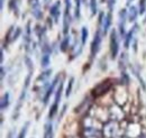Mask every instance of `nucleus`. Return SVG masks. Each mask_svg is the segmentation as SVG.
<instances>
[{
    "label": "nucleus",
    "mask_w": 146,
    "mask_h": 138,
    "mask_svg": "<svg viewBox=\"0 0 146 138\" xmlns=\"http://www.w3.org/2000/svg\"><path fill=\"white\" fill-rule=\"evenodd\" d=\"M102 135L104 138H118L123 136V129L121 126L116 120H111L105 122L102 126Z\"/></svg>",
    "instance_id": "f257e3e1"
},
{
    "label": "nucleus",
    "mask_w": 146,
    "mask_h": 138,
    "mask_svg": "<svg viewBox=\"0 0 146 138\" xmlns=\"http://www.w3.org/2000/svg\"><path fill=\"white\" fill-rule=\"evenodd\" d=\"M112 86H113V83L111 82V80H109V79L101 81L99 84H97V86L92 89V91H91L92 98L97 99V98L102 97L104 94H106V93L109 91Z\"/></svg>",
    "instance_id": "f03ea898"
},
{
    "label": "nucleus",
    "mask_w": 146,
    "mask_h": 138,
    "mask_svg": "<svg viewBox=\"0 0 146 138\" xmlns=\"http://www.w3.org/2000/svg\"><path fill=\"white\" fill-rule=\"evenodd\" d=\"M123 129V128H121ZM123 134L128 138H138L143 133H142V127L139 123H136V122H127L125 126H124V129H123Z\"/></svg>",
    "instance_id": "7ed1b4c3"
},
{
    "label": "nucleus",
    "mask_w": 146,
    "mask_h": 138,
    "mask_svg": "<svg viewBox=\"0 0 146 138\" xmlns=\"http://www.w3.org/2000/svg\"><path fill=\"white\" fill-rule=\"evenodd\" d=\"M110 55L111 58H116L118 53H119V37H118V33L116 29H112L110 33Z\"/></svg>",
    "instance_id": "20e7f679"
},
{
    "label": "nucleus",
    "mask_w": 146,
    "mask_h": 138,
    "mask_svg": "<svg viewBox=\"0 0 146 138\" xmlns=\"http://www.w3.org/2000/svg\"><path fill=\"white\" fill-rule=\"evenodd\" d=\"M101 38H102V33H101V27H98L97 32L94 33V37L92 39L91 43V50H90V55L91 58H93L100 50V45H101Z\"/></svg>",
    "instance_id": "39448f33"
},
{
    "label": "nucleus",
    "mask_w": 146,
    "mask_h": 138,
    "mask_svg": "<svg viewBox=\"0 0 146 138\" xmlns=\"http://www.w3.org/2000/svg\"><path fill=\"white\" fill-rule=\"evenodd\" d=\"M119 16V21H118V29H119V37L120 38H125L126 36V21L128 19V10L126 9H121L118 14Z\"/></svg>",
    "instance_id": "423d86ee"
},
{
    "label": "nucleus",
    "mask_w": 146,
    "mask_h": 138,
    "mask_svg": "<svg viewBox=\"0 0 146 138\" xmlns=\"http://www.w3.org/2000/svg\"><path fill=\"white\" fill-rule=\"evenodd\" d=\"M58 80H60V74L55 76L54 80L52 81L51 84H48V86H46V91L44 92V97H43V102H44V104H48V100H50L51 96L54 93L55 86H57V83H58Z\"/></svg>",
    "instance_id": "0eeeda50"
},
{
    "label": "nucleus",
    "mask_w": 146,
    "mask_h": 138,
    "mask_svg": "<svg viewBox=\"0 0 146 138\" xmlns=\"http://www.w3.org/2000/svg\"><path fill=\"white\" fill-rule=\"evenodd\" d=\"M52 74V70H46L45 72H43L38 78L36 79V84H35V89H40L43 86H47V82H48V79Z\"/></svg>",
    "instance_id": "6e6552de"
},
{
    "label": "nucleus",
    "mask_w": 146,
    "mask_h": 138,
    "mask_svg": "<svg viewBox=\"0 0 146 138\" xmlns=\"http://www.w3.org/2000/svg\"><path fill=\"white\" fill-rule=\"evenodd\" d=\"M60 7H61L60 1H56L55 3H53L51 6V8H50V15H51V17L54 19L55 23H58V19H60V15H61Z\"/></svg>",
    "instance_id": "1a4fd4ad"
},
{
    "label": "nucleus",
    "mask_w": 146,
    "mask_h": 138,
    "mask_svg": "<svg viewBox=\"0 0 146 138\" xmlns=\"http://www.w3.org/2000/svg\"><path fill=\"white\" fill-rule=\"evenodd\" d=\"M31 5H32V13H33L34 17L36 19H40L43 14H42V10H40L39 0H31Z\"/></svg>",
    "instance_id": "9d476101"
},
{
    "label": "nucleus",
    "mask_w": 146,
    "mask_h": 138,
    "mask_svg": "<svg viewBox=\"0 0 146 138\" xmlns=\"http://www.w3.org/2000/svg\"><path fill=\"white\" fill-rule=\"evenodd\" d=\"M109 115H110V119H111V120L118 121L119 119L124 118V113H123V110L120 109V107H115V109H113V108H110Z\"/></svg>",
    "instance_id": "9b49d317"
},
{
    "label": "nucleus",
    "mask_w": 146,
    "mask_h": 138,
    "mask_svg": "<svg viewBox=\"0 0 146 138\" xmlns=\"http://www.w3.org/2000/svg\"><path fill=\"white\" fill-rule=\"evenodd\" d=\"M111 19H112L111 13L107 14V15L105 16V18H104V21H102V24H101V33H102V36H105V35L108 33L110 26H111Z\"/></svg>",
    "instance_id": "f8f14e48"
},
{
    "label": "nucleus",
    "mask_w": 146,
    "mask_h": 138,
    "mask_svg": "<svg viewBox=\"0 0 146 138\" xmlns=\"http://www.w3.org/2000/svg\"><path fill=\"white\" fill-rule=\"evenodd\" d=\"M24 43H25V47H26V51L29 50V44L32 42V36H31V21L27 23V26H26V29H25V34H24Z\"/></svg>",
    "instance_id": "ddd939ff"
},
{
    "label": "nucleus",
    "mask_w": 146,
    "mask_h": 138,
    "mask_svg": "<svg viewBox=\"0 0 146 138\" xmlns=\"http://www.w3.org/2000/svg\"><path fill=\"white\" fill-rule=\"evenodd\" d=\"M139 14V10L137 9L136 6H130L129 7V10H128V21H135L136 18Z\"/></svg>",
    "instance_id": "4468645a"
},
{
    "label": "nucleus",
    "mask_w": 146,
    "mask_h": 138,
    "mask_svg": "<svg viewBox=\"0 0 146 138\" xmlns=\"http://www.w3.org/2000/svg\"><path fill=\"white\" fill-rule=\"evenodd\" d=\"M137 25H135L134 26V28L131 29V31H129L126 36H125V48H128L129 47V45H130V43H131V40H133V38H134V34H135V32L137 31Z\"/></svg>",
    "instance_id": "2eb2a0df"
},
{
    "label": "nucleus",
    "mask_w": 146,
    "mask_h": 138,
    "mask_svg": "<svg viewBox=\"0 0 146 138\" xmlns=\"http://www.w3.org/2000/svg\"><path fill=\"white\" fill-rule=\"evenodd\" d=\"M9 102H10V96H9V93H8V92H6V93L2 96L1 101H0V108H1V111L6 110V109L8 108Z\"/></svg>",
    "instance_id": "dca6fc26"
},
{
    "label": "nucleus",
    "mask_w": 146,
    "mask_h": 138,
    "mask_svg": "<svg viewBox=\"0 0 146 138\" xmlns=\"http://www.w3.org/2000/svg\"><path fill=\"white\" fill-rule=\"evenodd\" d=\"M63 86H64V79H62L60 81V86H57V90H56V93H55V100L54 102L58 104L60 100H61V97H62V92H63Z\"/></svg>",
    "instance_id": "f3484780"
},
{
    "label": "nucleus",
    "mask_w": 146,
    "mask_h": 138,
    "mask_svg": "<svg viewBox=\"0 0 146 138\" xmlns=\"http://www.w3.org/2000/svg\"><path fill=\"white\" fill-rule=\"evenodd\" d=\"M44 138H53V126H52L51 122H47V123L45 125Z\"/></svg>",
    "instance_id": "a211bd4d"
},
{
    "label": "nucleus",
    "mask_w": 146,
    "mask_h": 138,
    "mask_svg": "<svg viewBox=\"0 0 146 138\" xmlns=\"http://www.w3.org/2000/svg\"><path fill=\"white\" fill-rule=\"evenodd\" d=\"M50 61H51V54H46V53H43L42 55V60H40V65L42 68H47L48 64H50Z\"/></svg>",
    "instance_id": "6ab92c4d"
},
{
    "label": "nucleus",
    "mask_w": 146,
    "mask_h": 138,
    "mask_svg": "<svg viewBox=\"0 0 146 138\" xmlns=\"http://www.w3.org/2000/svg\"><path fill=\"white\" fill-rule=\"evenodd\" d=\"M69 44H70V36H69V35H65L64 39L62 40V43H61V45H60L61 51H62V52H66L68 48H69Z\"/></svg>",
    "instance_id": "aec40b11"
},
{
    "label": "nucleus",
    "mask_w": 146,
    "mask_h": 138,
    "mask_svg": "<svg viewBox=\"0 0 146 138\" xmlns=\"http://www.w3.org/2000/svg\"><path fill=\"white\" fill-rule=\"evenodd\" d=\"M81 2L82 0H75V11H74V18L76 20L80 19V16H81Z\"/></svg>",
    "instance_id": "412c9836"
},
{
    "label": "nucleus",
    "mask_w": 146,
    "mask_h": 138,
    "mask_svg": "<svg viewBox=\"0 0 146 138\" xmlns=\"http://www.w3.org/2000/svg\"><path fill=\"white\" fill-rule=\"evenodd\" d=\"M88 36H89L88 28L84 26V27H82V29H81V45H82V46L86 44V42H87V39H88Z\"/></svg>",
    "instance_id": "4be33fe9"
},
{
    "label": "nucleus",
    "mask_w": 146,
    "mask_h": 138,
    "mask_svg": "<svg viewBox=\"0 0 146 138\" xmlns=\"http://www.w3.org/2000/svg\"><path fill=\"white\" fill-rule=\"evenodd\" d=\"M57 109H58V104H54L51 105V109H50V112H48V119H53L55 117V115H56V112H57Z\"/></svg>",
    "instance_id": "5701e85b"
},
{
    "label": "nucleus",
    "mask_w": 146,
    "mask_h": 138,
    "mask_svg": "<svg viewBox=\"0 0 146 138\" xmlns=\"http://www.w3.org/2000/svg\"><path fill=\"white\" fill-rule=\"evenodd\" d=\"M73 84H74V78H70L68 86H66V90H65V97H66V98H69L70 94H71V92H72Z\"/></svg>",
    "instance_id": "b1692460"
},
{
    "label": "nucleus",
    "mask_w": 146,
    "mask_h": 138,
    "mask_svg": "<svg viewBox=\"0 0 146 138\" xmlns=\"http://www.w3.org/2000/svg\"><path fill=\"white\" fill-rule=\"evenodd\" d=\"M90 8L92 15H96L98 13V0H90Z\"/></svg>",
    "instance_id": "393cba45"
},
{
    "label": "nucleus",
    "mask_w": 146,
    "mask_h": 138,
    "mask_svg": "<svg viewBox=\"0 0 146 138\" xmlns=\"http://www.w3.org/2000/svg\"><path fill=\"white\" fill-rule=\"evenodd\" d=\"M138 10H139V14H141V15L145 14V11H146V0H139V3H138Z\"/></svg>",
    "instance_id": "a878e982"
},
{
    "label": "nucleus",
    "mask_w": 146,
    "mask_h": 138,
    "mask_svg": "<svg viewBox=\"0 0 146 138\" xmlns=\"http://www.w3.org/2000/svg\"><path fill=\"white\" fill-rule=\"evenodd\" d=\"M28 126H29V122H26L25 123V126H24V128L20 130V133H19L18 135V138H25L26 137V133H27V130H28Z\"/></svg>",
    "instance_id": "bb28decb"
},
{
    "label": "nucleus",
    "mask_w": 146,
    "mask_h": 138,
    "mask_svg": "<svg viewBox=\"0 0 146 138\" xmlns=\"http://www.w3.org/2000/svg\"><path fill=\"white\" fill-rule=\"evenodd\" d=\"M9 8L11 9V10H18V0H10V2H9Z\"/></svg>",
    "instance_id": "cd10ccee"
},
{
    "label": "nucleus",
    "mask_w": 146,
    "mask_h": 138,
    "mask_svg": "<svg viewBox=\"0 0 146 138\" xmlns=\"http://www.w3.org/2000/svg\"><path fill=\"white\" fill-rule=\"evenodd\" d=\"M116 1H117V0H107V2H108V8H109L110 13L113 10L115 5H116Z\"/></svg>",
    "instance_id": "c85d7f7f"
},
{
    "label": "nucleus",
    "mask_w": 146,
    "mask_h": 138,
    "mask_svg": "<svg viewBox=\"0 0 146 138\" xmlns=\"http://www.w3.org/2000/svg\"><path fill=\"white\" fill-rule=\"evenodd\" d=\"M0 62H1V64L3 63V48H1V52H0Z\"/></svg>",
    "instance_id": "c756f323"
},
{
    "label": "nucleus",
    "mask_w": 146,
    "mask_h": 138,
    "mask_svg": "<svg viewBox=\"0 0 146 138\" xmlns=\"http://www.w3.org/2000/svg\"><path fill=\"white\" fill-rule=\"evenodd\" d=\"M3 78H5V69L3 66H1V81H3Z\"/></svg>",
    "instance_id": "7c9ffc66"
},
{
    "label": "nucleus",
    "mask_w": 146,
    "mask_h": 138,
    "mask_svg": "<svg viewBox=\"0 0 146 138\" xmlns=\"http://www.w3.org/2000/svg\"><path fill=\"white\" fill-rule=\"evenodd\" d=\"M3 5H5V0H1L0 1V8H1V10L3 9Z\"/></svg>",
    "instance_id": "2f4dec72"
},
{
    "label": "nucleus",
    "mask_w": 146,
    "mask_h": 138,
    "mask_svg": "<svg viewBox=\"0 0 146 138\" xmlns=\"http://www.w3.org/2000/svg\"><path fill=\"white\" fill-rule=\"evenodd\" d=\"M13 135H14V131H11V133L9 134V136H8V138H14V137H13Z\"/></svg>",
    "instance_id": "473e14b6"
},
{
    "label": "nucleus",
    "mask_w": 146,
    "mask_h": 138,
    "mask_svg": "<svg viewBox=\"0 0 146 138\" xmlns=\"http://www.w3.org/2000/svg\"><path fill=\"white\" fill-rule=\"evenodd\" d=\"M45 2H46V3H48V2H50V1H48V0H45Z\"/></svg>",
    "instance_id": "72a5a7b5"
},
{
    "label": "nucleus",
    "mask_w": 146,
    "mask_h": 138,
    "mask_svg": "<svg viewBox=\"0 0 146 138\" xmlns=\"http://www.w3.org/2000/svg\"><path fill=\"white\" fill-rule=\"evenodd\" d=\"M128 1H133V0H128Z\"/></svg>",
    "instance_id": "f704fd0d"
},
{
    "label": "nucleus",
    "mask_w": 146,
    "mask_h": 138,
    "mask_svg": "<svg viewBox=\"0 0 146 138\" xmlns=\"http://www.w3.org/2000/svg\"><path fill=\"white\" fill-rule=\"evenodd\" d=\"M101 1H105V0H101Z\"/></svg>",
    "instance_id": "c9c22d12"
}]
</instances>
